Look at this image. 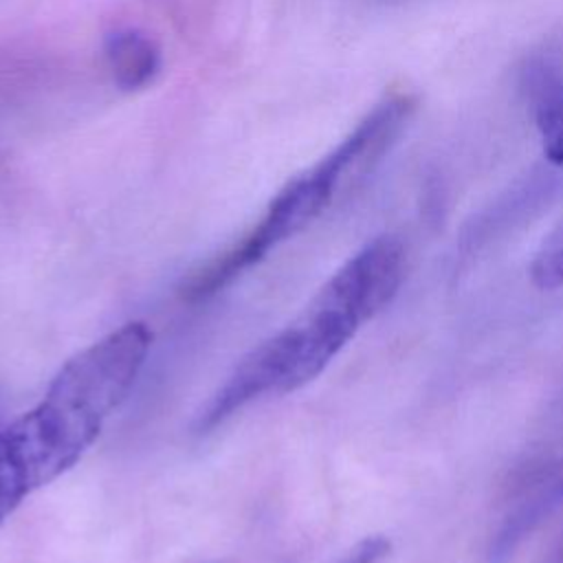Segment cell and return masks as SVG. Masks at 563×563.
<instances>
[{"label": "cell", "mask_w": 563, "mask_h": 563, "mask_svg": "<svg viewBox=\"0 0 563 563\" xmlns=\"http://www.w3.org/2000/svg\"><path fill=\"white\" fill-rule=\"evenodd\" d=\"M150 345L147 323H123L66 361L42 400L0 429V523L86 453L132 389Z\"/></svg>", "instance_id": "7a4b0ae2"}, {"label": "cell", "mask_w": 563, "mask_h": 563, "mask_svg": "<svg viewBox=\"0 0 563 563\" xmlns=\"http://www.w3.org/2000/svg\"><path fill=\"white\" fill-rule=\"evenodd\" d=\"M106 59L114 84L121 90H141L161 68V51L154 40L141 31L123 29L110 33Z\"/></svg>", "instance_id": "5b68a950"}, {"label": "cell", "mask_w": 563, "mask_h": 563, "mask_svg": "<svg viewBox=\"0 0 563 563\" xmlns=\"http://www.w3.org/2000/svg\"><path fill=\"white\" fill-rule=\"evenodd\" d=\"M563 506V462L537 466L515 490V499L490 539L488 561L506 563L526 537Z\"/></svg>", "instance_id": "3957f363"}, {"label": "cell", "mask_w": 563, "mask_h": 563, "mask_svg": "<svg viewBox=\"0 0 563 563\" xmlns=\"http://www.w3.org/2000/svg\"><path fill=\"white\" fill-rule=\"evenodd\" d=\"M405 249L394 235H378L354 253L279 332L244 354L196 418L209 431L249 402L288 394L317 378L358 328L398 292Z\"/></svg>", "instance_id": "6da1fadb"}, {"label": "cell", "mask_w": 563, "mask_h": 563, "mask_svg": "<svg viewBox=\"0 0 563 563\" xmlns=\"http://www.w3.org/2000/svg\"><path fill=\"white\" fill-rule=\"evenodd\" d=\"M391 550V543L383 534H372L350 548L336 563H380Z\"/></svg>", "instance_id": "52a82bcc"}, {"label": "cell", "mask_w": 563, "mask_h": 563, "mask_svg": "<svg viewBox=\"0 0 563 563\" xmlns=\"http://www.w3.org/2000/svg\"><path fill=\"white\" fill-rule=\"evenodd\" d=\"M528 95L543 154L563 165V68L548 59L534 62L528 70Z\"/></svg>", "instance_id": "277c9868"}, {"label": "cell", "mask_w": 563, "mask_h": 563, "mask_svg": "<svg viewBox=\"0 0 563 563\" xmlns=\"http://www.w3.org/2000/svg\"><path fill=\"white\" fill-rule=\"evenodd\" d=\"M530 279L541 290L563 286V218L539 246L530 264Z\"/></svg>", "instance_id": "8992f818"}]
</instances>
